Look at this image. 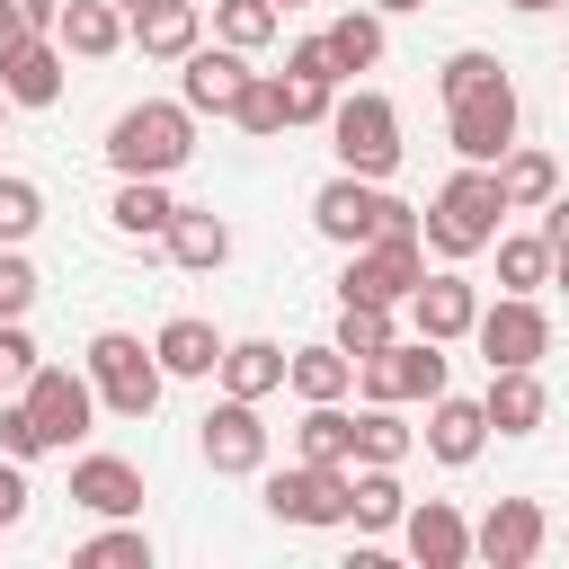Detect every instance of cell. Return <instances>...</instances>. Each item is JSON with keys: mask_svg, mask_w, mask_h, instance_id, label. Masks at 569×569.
<instances>
[{"mask_svg": "<svg viewBox=\"0 0 569 569\" xmlns=\"http://www.w3.org/2000/svg\"><path fill=\"white\" fill-rule=\"evenodd\" d=\"M480 445H489V409L436 391V400H427V453H436L445 471H462V462H480Z\"/></svg>", "mask_w": 569, "mask_h": 569, "instance_id": "7402d4cb", "label": "cell"}, {"mask_svg": "<svg viewBox=\"0 0 569 569\" xmlns=\"http://www.w3.org/2000/svg\"><path fill=\"white\" fill-rule=\"evenodd\" d=\"M516 124H525V107H516V80H507V71L445 107V142H453L462 160H489V169L516 151Z\"/></svg>", "mask_w": 569, "mask_h": 569, "instance_id": "52a82bcc", "label": "cell"}, {"mask_svg": "<svg viewBox=\"0 0 569 569\" xmlns=\"http://www.w3.org/2000/svg\"><path fill=\"white\" fill-rule=\"evenodd\" d=\"M542 542H551L542 498H498V507L471 525V560H489V569H533V560H542Z\"/></svg>", "mask_w": 569, "mask_h": 569, "instance_id": "4fadbf2b", "label": "cell"}, {"mask_svg": "<svg viewBox=\"0 0 569 569\" xmlns=\"http://www.w3.org/2000/svg\"><path fill=\"white\" fill-rule=\"evenodd\" d=\"M222 329L213 320H196V311H178V320H160V338H151V356H160V373L169 382H213L222 373Z\"/></svg>", "mask_w": 569, "mask_h": 569, "instance_id": "2e32d148", "label": "cell"}, {"mask_svg": "<svg viewBox=\"0 0 569 569\" xmlns=\"http://www.w3.org/2000/svg\"><path fill=\"white\" fill-rule=\"evenodd\" d=\"M196 160V107L187 98H142L107 124V169L116 178H178Z\"/></svg>", "mask_w": 569, "mask_h": 569, "instance_id": "7a4b0ae2", "label": "cell"}, {"mask_svg": "<svg viewBox=\"0 0 569 569\" xmlns=\"http://www.w3.org/2000/svg\"><path fill=\"white\" fill-rule=\"evenodd\" d=\"M62 71H71L62 36H27L18 53H0V89H9V107H53V98H62Z\"/></svg>", "mask_w": 569, "mask_h": 569, "instance_id": "44dd1931", "label": "cell"}, {"mask_svg": "<svg viewBox=\"0 0 569 569\" xmlns=\"http://www.w3.org/2000/svg\"><path fill=\"white\" fill-rule=\"evenodd\" d=\"M36 338H27V320H0V391H27L36 382Z\"/></svg>", "mask_w": 569, "mask_h": 569, "instance_id": "7bdbcfd3", "label": "cell"}, {"mask_svg": "<svg viewBox=\"0 0 569 569\" xmlns=\"http://www.w3.org/2000/svg\"><path fill=\"white\" fill-rule=\"evenodd\" d=\"M471 347H480L489 365H542V356H551V311H542L533 293H498V302H480Z\"/></svg>", "mask_w": 569, "mask_h": 569, "instance_id": "30bf717a", "label": "cell"}, {"mask_svg": "<svg viewBox=\"0 0 569 569\" xmlns=\"http://www.w3.org/2000/svg\"><path fill=\"white\" fill-rule=\"evenodd\" d=\"M249 80H258V71H249V53H240V44H222V36H213V44H196V53L178 62V98H187L196 116H240Z\"/></svg>", "mask_w": 569, "mask_h": 569, "instance_id": "5bb4252c", "label": "cell"}, {"mask_svg": "<svg viewBox=\"0 0 569 569\" xmlns=\"http://www.w3.org/2000/svg\"><path fill=\"white\" fill-rule=\"evenodd\" d=\"M18 9H27V18L44 27V36H53V18H62V0H18Z\"/></svg>", "mask_w": 569, "mask_h": 569, "instance_id": "7dc6e473", "label": "cell"}, {"mask_svg": "<svg viewBox=\"0 0 569 569\" xmlns=\"http://www.w3.org/2000/svg\"><path fill=\"white\" fill-rule=\"evenodd\" d=\"M347 489H356V462H284V471H258V498H267V516L276 525H302V533H320V525H347Z\"/></svg>", "mask_w": 569, "mask_h": 569, "instance_id": "277c9868", "label": "cell"}, {"mask_svg": "<svg viewBox=\"0 0 569 569\" xmlns=\"http://www.w3.org/2000/svg\"><path fill=\"white\" fill-rule=\"evenodd\" d=\"M169 213H178L169 178H124V187H116V204H107V222H116L124 240H160V231H169Z\"/></svg>", "mask_w": 569, "mask_h": 569, "instance_id": "4dcf8cb0", "label": "cell"}, {"mask_svg": "<svg viewBox=\"0 0 569 569\" xmlns=\"http://www.w3.org/2000/svg\"><path fill=\"white\" fill-rule=\"evenodd\" d=\"M498 71H507L498 53H480V44H462V53H445V71H436V89H445V107H453V98H471V89H480V80H498Z\"/></svg>", "mask_w": 569, "mask_h": 569, "instance_id": "60d3db41", "label": "cell"}, {"mask_svg": "<svg viewBox=\"0 0 569 569\" xmlns=\"http://www.w3.org/2000/svg\"><path fill=\"white\" fill-rule=\"evenodd\" d=\"M507 9H525V18H542V9H560V0H507Z\"/></svg>", "mask_w": 569, "mask_h": 569, "instance_id": "f907efd6", "label": "cell"}, {"mask_svg": "<svg viewBox=\"0 0 569 569\" xmlns=\"http://www.w3.org/2000/svg\"><path fill=\"white\" fill-rule=\"evenodd\" d=\"M284 391H293V400H347V391H356V356H347L338 338H320V347H293V365H284Z\"/></svg>", "mask_w": 569, "mask_h": 569, "instance_id": "484cf974", "label": "cell"}, {"mask_svg": "<svg viewBox=\"0 0 569 569\" xmlns=\"http://www.w3.org/2000/svg\"><path fill=\"white\" fill-rule=\"evenodd\" d=\"M0 124H9V89H0Z\"/></svg>", "mask_w": 569, "mask_h": 569, "instance_id": "db71d44e", "label": "cell"}, {"mask_svg": "<svg viewBox=\"0 0 569 569\" xmlns=\"http://www.w3.org/2000/svg\"><path fill=\"white\" fill-rule=\"evenodd\" d=\"M27 498H36V489H27V471H18V453H9V462H0V533H9L18 516H27Z\"/></svg>", "mask_w": 569, "mask_h": 569, "instance_id": "ee69618b", "label": "cell"}, {"mask_svg": "<svg viewBox=\"0 0 569 569\" xmlns=\"http://www.w3.org/2000/svg\"><path fill=\"white\" fill-rule=\"evenodd\" d=\"M356 373H365V400H400V409H409V400H436V391H445V347H436V338H391V347L365 356Z\"/></svg>", "mask_w": 569, "mask_h": 569, "instance_id": "7c38bea8", "label": "cell"}, {"mask_svg": "<svg viewBox=\"0 0 569 569\" xmlns=\"http://www.w3.org/2000/svg\"><path fill=\"white\" fill-rule=\"evenodd\" d=\"M400 542H409L418 569H462V560H471V525H462V507H445V498L409 507V516H400Z\"/></svg>", "mask_w": 569, "mask_h": 569, "instance_id": "d6986e66", "label": "cell"}, {"mask_svg": "<svg viewBox=\"0 0 569 569\" xmlns=\"http://www.w3.org/2000/svg\"><path fill=\"white\" fill-rule=\"evenodd\" d=\"M480 409H489V436H533V427L551 418V391H542V373H533V365H489Z\"/></svg>", "mask_w": 569, "mask_h": 569, "instance_id": "e0dca14e", "label": "cell"}, {"mask_svg": "<svg viewBox=\"0 0 569 569\" xmlns=\"http://www.w3.org/2000/svg\"><path fill=\"white\" fill-rule=\"evenodd\" d=\"M498 222H507V196H498V169L489 160H462L445 187H436V204L418 213V240L445 258V267H462V258H480V249H498Z\"/></svg>", "mask_w": 569, "mask_h": 569, "instance_id": "6da1fadb", "label": "cell"}, {"mask_svg": "<svg viewBox=\"0 0 569 569\" xmlns=\"http://www.w3.org/2000/svg\"><path fill=\"white\" fill-rule=\"evenodd\" d=\"M542 240H551V249H569V196H551V204H542Z\"/></svg>", "mask_w": 569, "mask_h": 569, "instance_id": "bcb514c9", "label": "cell"}, {"mask_svg": "<svg viewBox=\"0 0 569 569\" xmlns=\"http://www.w3.org/2000/svg\"><path fill=\"white\" fill-rule=\"evenodd\" d=\"M276 80H284V124H329L338 80H320V71H276Z\"/></svg>", "mask_w": 569, "mask_h": 569, "instance_id": "74e56055", "label": "cell"}, {"mask_svg": "<svg viewBox=\"0 0 569 569\" xmlns=\"http://www.w3.org/2000/svg\"><path fill=\"white\" fill-rule=\"evenodd\" d=\"M80 365H89V382H98V400H107L116 418H151V409H160V382H169V373H160V356H151L133 329H98Z\"/></svg>", "mask_w": 569, "mask_h": 569, "instance_id": "8992f818", "label": "cell"}, {"mask_svg": "<svg viewBox=\"0 0 569 569\" xmlns=\"http://www.w3.org/2000/svg\"><path fill=\"white\" fill-rule=\"evenodd\" d=\"M551 284V240L542 231H498V293H542Z\"/></svg>", "mask_w": 569, "mask_h": 569, "instance_id": "1f68e13d", "label": "cell"}, {"mask_svg": "<svg viewBox=\"0 0 569 569\" xmlns=\"http://www.w3.org/2000/svg\"><path fill=\"white\" fill-rule=\"evenodd\" d=\"M471 320H480V284H471L462 267H436V276L409 293V329H418V338H436V347L471 338Z\"/></svg>", "mask_w": 569, "mask_h": 569, "instance_id": "9a60e30c", "label": "cell"}, {"mask_svg": "<svg viewBox=\"0 0 569 569\" xmlns=\"http://www.w3.org/2000/svg\"><path fill=\"white\" fill-rule=\"evenodd\" d=\"M311 231L338 240V249H365V240H418V204H400L382 178L338 169V178L311 196Z\"/></svg>", "mask_w": 569, "mask_h": 569, "instance_id": "3957f363", "label": "cell"}, {"mask_svg": "<svg viewBox=\"0 0 569 569\" xmlns=\"http://www.w3.org/2000/svg\"><path fill=\"white\" fill-rule=\"evenodd\" d=\"M36 293H44V276L27 267V249H0V320H27Z\"/></svg>", "mask_w": 569, "mask_h": 569, "instance_id": "b9f144b4", "label": "cell"}, {"mask_svg": "<svg viewBox=\"0 0 569 569\" xmlns=\"http://www.w3.org/2000/svg\"><path fill=\"white\" fill-rule=\"evenodd\" d=\"M71 507H89V516H142V471L124 453H80L71 462Z\"/></svg>", "mask_w": 569, "mask_h": 569, "instance_id": "ac0fdd59", "label": "cell"}, {"mask_svg": "<svg viewBox=\"0 0 569 569\" xmlns=\"http://www.w3.org/2000/svg\"><path fill=\"white\" fill-rule=\"evenodd\" d=\"M276 9H311V0H276Z\"/></svg>", "mask_w": 569, "mask_h": 569, "instance_id": "f5cc1de1", "label": "cell"}, {"mask_svg": "<svg viewBox=\"0 0 569 569\" xmlns=\"http://www.w3.org/2000/svg\"><path fill=\"white\" fill-rule=\"evenodd\" d=\"M276 27H284V9H276V0H213V36H222V44H240V53H267V44H276Z\"/></svg>", "mask_w": 569, "mask_h": 569, "instance_id": "e575fe53", "label": "cell"}, {"mask_svg": "<svg viewBox=\"0 0 569 569\" xmlns=\"http://www.w3.org/2000/svg\"><path fill=\"white\" fill-rule=\"evenodd\" d=\"M293 453H302V462H356V409H347V400H302Z\"/></svg>", "mask_w": 569, "mask_h": 569, "instance_id": "f1b7e54d", "label": "cell"}, {"mask_svg": "<svg viewBox=\"0 0 569 569\" xmlns=\"http://www.w3.org/2000/svg\"><path fill=\"white\" fill-rule=\"evenodd\" d=\"M196 453H204L222 480H258V471H267V418H258V400L222 391V400L196 418Z\"/></svg>", "mask_w": 569, "mask_h": 569, "instance_id": "9c48e42d", "label": "cell"}, {"mask_svg": "<svg viewBox=\"0 0 569 569\" xmlns=\"http://www.w3.org/2000/svg\"><path fill=\"white\" fill-rule=\"evenodd\" d=\"M36 222H44V187L9 169V178H0V249H27V240H36Z\"/></svg>", "mask_w": 569, "mask_h": 569, "instance_id": "8d00e7d4", "label": "cell"}, {"mask_svg": "<svg viewBox=\"0 0 569 569\" xmlns=\"http://www.w3.org/2000/svg\"><path fill=\"white\" fill-rule=\"evenodd\" d=\"M231 124H240V133H258V142H276V133H284V80H276V71H258Z\"/></svg>", "mask_w": 569, "mask_h": 569, "instance_id": "f35d334b", "label": "cell"}, {"mask_svg": "<svg viewBox=\"0 0 569 569\" xmlns=\"http://www.w3.org/2000/svg\"><path fill=\"white\" fill-rule=\"evenodd\" d=\"M400 516H409L400 462H356V489H347V525H356V533H391Z\"/></svg>", "mask_w": 569, "mask_h": 569, "instance_id": "cb8c5ba5", "label": "cell"}, {"mask_svg": "<svg viewBox=\"0 0 569 569\" xmlns=\"http://www.w3.org/2000/svg\"><path fill=\"white\" fill-rule=\"evenodd\" d=\"M116 9H124V18H142V9H151V0H116Z\"/></svg>", "mask_w": 569, "mask_h": 569, "instance_id": "816d5d0a", "label": "cell"}, {"mask_svg": "<svg viewBox=\"0 0 569 569\" xmlns=\"http://www.w3.org/2000/svg\"><path fill=\"white\" fill-rule=\"evenodd\" d=\"M160 249H169L187 276H213V267L231 258V222H222L213 204H178V213H169V231H160Z\"/></svg>", "mask_w": 569, "mask_h": 569, "instance_id": "603a6c76", "label": "cell"}, {"mask_svg": "<svg viewBox=\"0 0 569 569\" xmlns=\"http://www.w3.org/2000/svg\"><path fill=\"white\" fill-rule=\"evenodd\" d=\"M0 453H18V462L53 453V445H44V427H36V409H27V391H0Z\"/></svg>", "mask_w": 569, "mask_h": 569, "instance_id": "ab89813d", "label": "cell"}, {"mask_svg": "<svg viewBox=\"0 0 569 569\" xmlns=\"http://www.w3.org/2000/svg\"><path fill=\"white\" fill-rule=\"evenodd\" d=\"M329 338L365 365V356H382V347L400 338V320H391V302H338V329H329Z\"/></svg>", "mask_w": 569, "mask_h": 569, "instance_id": "d590c367", "label": "cell"}, {"mask_svg": "<svg viewBox=\"0 0 569 569\" xmlns=\"http://www.w3.org/2000/svg\"><path fill=\"white\" fill-rule=\"evenodd\" d=\"M329 142H338V169L356 178H391L400 169V107L382 89H347L329 107Z\"/></svg>", "mask_w": 569, "mask_h": 569, "instance_id": "5b68a950", "label": "cell"}, {"mask_svg": "<svg viewBox=\"0 0 569 569\" xmlns=\"http://www.w3.org/2000/svg\"><path fill=\"white\" fill-rule=\"evenodd\" d=\"M373 9H382V18H409V9H427V0H373Z\"/></svg>", "mask_w": 569, "mask_h": 569, "instance_id": "681fc988", "label": "cell"}, {"mask_svg": "<svg viewBox=\"0 0 569 569\" xmlns=\"http://www.w3.org/2000/svg\"><path fill=\"white\" fill-rule=\"evenodd\" d=\"M418 427H400V400H365L356 409V462H409Z\"/></svg>", "mask_w": 569, "mask_h": 569, "instance_id": "d6a6232c", "label": "cell"}, {"mask_svg": "<svg viewBox=\"0 0 569 569\" xmlns=\"http://www.w3.org/2000/svg\"><path fill=\"white\" fill-rule=\"evenodd\" d=\"M27 36H44V27H36V18H27V9H18V0H0V53H18V44H27Z\"/></svg>", "mask_w": 569, "mask_h": 569, "instance_id": "f6af8a7d", "label": "cell"}, {"mask_svg": "<svg viewBox=\"0 0 569 569\" xmlns=\"http://www.w3.org/2000/svg\"><path fill=\"white\" fill-rule=\"evenodd\" d=\"M498 196H507V213H542V204L560 196V160L533 151V142H516V151L498 160Z\"/></svg>", "mask_w": 569, "mask_h": 569, "instance_id": "4316f807", "label": "cell"}, {"mask_svg": "<svg viewBox=\"0 0 569 569\" xmlns=\"http://www.w3.org/2000/svg\"><path fill=\"white\" fill-rule=\"evenodd\" d=\"M551 284H560V293H569V249H551Z\"/></svg>", "mask_w": 569, "mask_h": 569, "instance_id": "c3c4849f", "label": "cell"}, {"mask_svg": "<svg viewBox=\"0 0 569 569\" xmlns=\"http://www.w3.org/2000/svg\"><path fill=\"white\" fill-rule=\"evenodd\" d=\"M284 347L276 338H231L222 347V391H240V400H267V391H284Z\"/></svg>", "mask_w": 569, "mask_h": 569, "instance_id": "83f0119b", "label": "cell"}, {"mask_svg": "<svg viewBox=\"0 0 569 569\" xmlns=\"http://www.w3.org/2000/svg\"><path fill=\"white\" fill-rule=\"evenodd\" d=\"M71 560H80V569H151V533H142L133 516H107V533H89Z\"/></svg>", "mask_w": 569, "mask_h": 569, "instance_id": "836d02e7", "label": "cell"}, {"mask_svg": "<svg viewBox=\"0 0 569 569\" xmlns=\"http://www.w3.org/2000/svg\"><path fill=\"white\" fill-rule=\"evenodd\" d=\"M320 36H329V62H338L347 80H356V71H373V62H382V44H391V36H382V9H373V0H365V9H338V18L320 27Z\"/></svg>", "mask_w": 569, "mask_h": 569, "instance_id": "f546056e", "label": "cell"}, {"mask_svg": "<svg viewBox=\"0 0 569 569\" xmlns=\"http://www.w3.org/2000/svg\"><path fill=\"white\" fill-rule=\"evenodd\" d=\"M133 44H142L151 62H187V53L204 44V9H196V0H151V9L133 18Z\"/></svg>", "mask_w": 569, "mask_h": 569, "instance_id": "d4e9b609", "label": "cell"}, {"mask_svg": "<svg viewBox=\"0 0 569 569\" xmlns=\"http://www.w3.org/2000/svg\"><path fill=\"white\" fill-rule=\"evenodd\" d=\"M427 284V240H365L347 249V276H338V302H409Z\"/></svg>", "mask_w": 569, "mask_h": 569, "instance_id": "ba28073f", "label": "cell"}, {"mask_svg": "<svg viewBox=\"0 0 569 569\" xmlns=\"http://www.w3.org/2000/svg\"><path fill=\"white\" fill-rule=\"evenodd\" d=\"M53 36H62V53H71V62H107V53H124V44H133V18H124L116 0H62Z\"/></svg>", "mask_w": 569, "mask_h": 569, "instance_id": "ffe728a7", "label": "cell"}, {"mask_svg": "<svg viewBox=\"0 0 569 569\" xmlns=\"http://www.w3.org/2000/svg\"><path fill=\"white\" fill-rule=\"evenodd\" d=\"M27 409H36L44 445H53V453H71V445L89 436V418H98L107 400H98L89 365H80V373H71V365H36V382H27Z\"/></svg>", "mask_w": 569, "mask_h": 569, "instance_id": "8fae6325", "label": "cell"}]
</instances>
